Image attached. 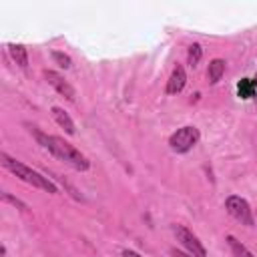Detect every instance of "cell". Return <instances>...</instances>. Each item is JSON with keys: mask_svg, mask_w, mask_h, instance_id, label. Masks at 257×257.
<instances>
[{"mask_svg": "<svg viewBox=\"0 0 257 257\" xmlns=\"http://www.w3.org/2000/svg\"><path fill=\"white\" fill-rule=\"evenodd\" d=\"M26 126H28V131L32 133V137L36 139V143H38L44 151H48L52 157H56L58 161L66 163L68 167H72L74 171H80V173H84V171L90 169L88 157L82 155L74 145H70V143L64 141L62 137L46 135V133H42L38 126H30V124H26Z\"/></svg>", "mask_w": 257, "mask_h": 257, "instance_id": "6da1fadb", "label": "cell"}, {"mask_svg": "<svg viewBox=\"0 0 257 257\" xmlns=\"http://www.w3.org/2000/svg\"><path fill=\"white\" fill-rule=\"evenodd\" d=\"M0 163H2V167L6 171H10L14 177H18L20 181H24L26 185H32L34 189H40V191L50 193V195H56L58 193L56 183L48 175H42L40 171L24 165L22 161H18V159H14V157H10L6 153H0Z\"/></svg>", "mask_w": 257, "mask_h": 257, "instance_id": "7a4b0ae2", "label": "cell"}, {"mask_svg": "<svg viewBox=\"0 0 257 257\" xmlns=\"http://www.w3.org/2000/svg\"><path fill=\"white\" fill-rule=\"evenodd\" d=\"M201 141V133L195 124H185L181 128H177L171 137H169V149L177 155H185L191 149H195Z\"/></svg>", "mask_w": 257, "mask_h": 257, "instance_id": "3957f363", "label": "cell"}, {"mask_svg": "<svg viewBox=\"0 0 257 257\" xmlns=\"http://www.w3.org/2000/svg\"><path fill=\"white\" fill-rule=\"evenodd\" d=\"M225 211L241 225L245 227H255V215H253V209L249 205V201L241 195H229L225 199Z\"/></svg>", "mask_w": 257, "mask_h": 257, "instance_id": "277c9868", "label": "cell"}, {"mask_svg": "<svg viewBox=\"0 0 257 257\" xmlns=\"http://www.w3.org/2000/svg\"><path fill=\"white\" fill-rule=\"evenodd\" d=\"M171 229H173L175 239L187 249V253H189L191 257H207V249H205V245L199 241V237H197L191 229H187L185 225H179V223H175Z\"/></svg>", "mask_w": 257, "mask_h": 257, "instance_id": "5b68a950", "label": "cell"}, {"mask_svg": "<svg viewBox=\"0 0 257 257\" xmlns=\"http://www.w3.org/2000/svg\"><path fill=\"white\" fill-rule=\"evenodd\" d=\"M44 78H46V82L60 94V96H64L66 100H74L76 98V90H74V86L60 74V72H56V70H44Z\"/></svg>", "mask_w": 257, "mask_h": 257, "instance_id": "8992f818", "label": "cell"}, {"mask_svg": "<svg viewBox=\"0 0 257 257\" xmlns=\"http://www.w3.org/2000/svg\"><path fill=\"white\" fill-rule=\"evenodd\" d=\"M187 84V72H185V66L183 64H177L167 80V86H165V92L167 94H179Z\"/></svg>", "mask_w": 257, "mask_h": 257, "instance_id": "52a82bcc", "label": "cell"}, {"mask_svg": "<svg viewBox=\"0 0 257 257\" xmlns=\"http://www.w3.org/2000/svg\"><path fill=\"white\" fill-rule=\"evenodd\" d=\"M50 112H52V116H54V120H56V124L60 126V128H64V133L66 135H76V124H74V120L70 118V114L64 110V108H60V106H52L50 108Z\"/></svg>", "mask_w": 257, "mask_h": 257, "instance_id": "ba28073f", "label": "cell"}, {"mask_svg": "<svg viewBox=\"0 0 257 257\" xmlns=\"http://www.w3.org/2000/svg\"><path fill=\"white\" fill-rule=\"evenodd\" d=\"M6 48H8L10 58L16 62V66L22 68V70H26L28 68V48L24 44H16V42H10Z\"/></svg>", "mask_w": 257, "mask_h": 257, "instance_id": "9c48e42d", "label": "cell"}, {"mask_svg": "<svg viewBox=\"0 0 257 257\" xmlns=\"http://www.w3.org/2000/svg\"><path fill=\"white\" fill-rule=\"evenodd\" d=\"M225 60L223 58H213L211 62H209V66H207V80L211 82V84H217L221 78H223V74H225Z\"/></svg>", "mask_w": 257, "mask_h": 257, "instance_id": "30bf717a", "label": "cell"}, {"mask_svg": "<svg viewBox=\"0 0 257 257\" xmlns=\"http://www.w3.org/2000/svg\"><path fill=\"white\" fill-rule=\"evenodd\" d=\"M257 94V80L253 78H241L237 82V96L247 100V98H255Z\"/></svg>", "mask_w": 257, "mask_h": 257, "instance_id": "8fae6325", "label": "cell"}, {"mask_svg": "<svg viewBox=\"0 0 257 257\" xmlns=\"http://www.w3.org/2000/svg\"><path fill=\"white\" fill-rule=\"evenodd\" d=\"M225 241H227V245H229V249H231V253H233L235 257H255L235 235H227Z\"/></svg>", "mask_w": 257, "mask_h": 257, "instance_id": "7c38bea8", "label": "cell"}, {"mask_svg": "<svg viewBox=\"0 0 257 257\" xmlns=\"http://www.w3.org/2000/svg\"><path fill=\"white\" fill-rule=\"evenodd\" d=\"M201 58H203V46L199 42L189 44V48H187V62H189V66L195 68L201 62Z\"/></svg>", "mask_w": 257, "mask_h": 257, "instance_id": "4fadbf2b", "label": "cell"}, {"mask_svg": "<svg viewBox=\"0 0 257 257\" xmlns=\"http://www.w3.org/2000/svg\"><path fill=\"white\" fill-rule=\"evenodd\" d=\"M50 56H52L54 64H58L60 68H72V58L68 54H64L62 50H52Z\"/></svg>", "mask_w": 257, "mask_h": 257, "instance_id": "5bb4252c", "label": "cell"}, {"mask_svg": "<svg viewBox=\"0 0 257 257\" xmlns=\"http://www.w3.org/2000/svg\"><path fill=\"white\" fill-rule=\"evenodd\" d=\"M48 175H52V173H48ZM52 177H54L56 181H60V183H62V187L68 191V195H70L74 201H84V197H82V195H80V193H78V191H76V189H74V187H72L64 177H60V175H52Z\"/></svg>", "mask_w": 257, "mask_h": 257, "instance_id": "9a60e30c", "label": "cell"}, {"mask_svg": "<svg viewBox=\"0 0 257 257\" xmlns=\"http://www.w3.org/2000/svg\"><path fill=\"white\" fill-rule=\"evenodd\" d=\"M2 201L4 203H10L12 207H18L20 211H28V207H26V203H22L20 199H16V197H12L8 191H2Z\"/></svg>", "mask_w": 257, "mask_h": 257, "instance_id": "2e32d148", "label": "cell"}, {"mask_svg": "<svg viewBox=\"0 0 257 257\" xmlns=\"http://www.w3.org/2000/svg\"><path fill=\"white\" fill-rule=\"evenodd\" d=\"M122 257H143L141 253H137L135 249H122V253H120Z\"/></svg>", "mask_w": 257, "mask_h": 257, "instance_id": "e0dca14e", "label": "cell"}, {"mask_svg": "<svg viewBox=\"0 0 257 257\" xmlns=\"http://www.w3.org/2000/svg\"><path fill=\"white\" fill-rule=\"evenodd\" d=\"M169 253H171V257H191L189 253H183V251H179L177 247H173V249H171Z\"/></svg>", "mask_w": 257, "mask_h": 257, "instance_id": "ac0fdd59", "label": "cell"}, {"mask_svg": "<svg viewBox=\"0 0 257 257\" xmlns=\"http://www.w3.org/2000/svg\"><path fill=\"white\" fill-rule=\"evenodd\" d=\"M6 255V247L4 245H0V257H4Z\"/></svg>", "mask_w": 257, "mask_h": 257, "instance_id": "d6986e66", "label": "cell"}, {"mask_svg": "<svg viewBox=\"0 0 257 257\" xmlns=\"http://www.w3.org/2000/svg\"><path fill=\"white\" fill-rule=\"evenodd\" d=\"M255 100H257V94H255Z\"/></svg>", "mask_w": 257, "mask_h": 257, "instance_id": "ffe728a7", "label": "cell"}]
</instances>
